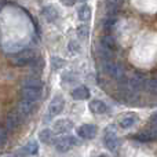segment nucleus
<instances>
[{
  "instance_id": "nucleus-13",
  "label": "nucleus",
  "mask_w": 157,
  "mask_h": 157,
  "mask_svg": "<svg viewBox=\"0 0 157 157\" xmlns=\"http://www.w3.org/2000/svg\"><path fill=\"white\" fill-rule=\"evenodd\" d=\"M90 110L95 114H102L105 112H108V105L105 102H102V101L95 99L91 101V103H90Z\"/></svg>"
},
{
  "instance_id": "nucleus-20",
  "label": "nucleus",
  "mask_w": 157,
  "mask_h": 157,
  "mask_svg": "<svg viewBox=\"0 0 157 157\" xmlns=\"http://www.w3.org/2000/svg\"><path fill=\"white\" fill-rule=\"evenodd\" d=\"M24 87H29V88H41V81L35 77H28L24 80Z\"/></svg>"
},
{
  "instance_id": "nucleus-22",
  "label": "nucleus",
  "mask_w": 157,
  "mask_h": 157,
  "mask_svg": "<svg viewBox=\"0 0 157 157\" xmlns=\"http://www.w3.org/2000/svg\"><path fill=\"white\" fill-rule=\"evenodd\" d=\"M123 0H106V6H108L109 11H112V13H116V10L121 6Z\"/></svg>"
},
{
  "instance_id": "nucleus-5",
  "label": "nucleus",
  "mask_w": 157,
  "mask_h": 157,
  "mask_svg": "<svg viewBox=\"0 0 157 157\" xmlns=\"http://www.w3.org/2000/svg\"><path fill=\"white\" fill-rule=\"evenodd\" d=\"M39 150V145L36 141H30L28 142L26 145H24V146L21 147V149H18V152L15 153L17 157H29V156H35L36 153H37Z\"/></svg>"
},
{
  "instance_id": "nucleus-8",
  "label": "nucleus",
  "mask_w": 157,
  "mask_h": 157,
  "mask_svg": "<svg viewBox=\"0 0 157 157\" xmlns=\"http://www.w3.org/2000/svg\"><path fill=\"white\" fill-rule=\"evenodd\" d=\"M54 132L55 134H68L73 128V123L68 119H61L54 123Z\"/></svg>"
},
{
  "instance_id": "nucleus-2",
  "label": "nucleus",
  "mask_w": 157,
  "mask_h": 157,
  "mask_svg": "<svg viewBox=\"0 0 157 157\" xmlns=\"http://www.w3.org/2000/svg\"><path fill=\"white\" fill-rule=\"evenodd\" d=\"M36 58V54L32 51V50H24V51L18 52L15 57L13 58V63L17 66H25L28 63H32Z\"/></svg>"
},
{
  "instance_id": "nucleus-3",
  "label": "nucleus",
  "mask_w": 157,
  "mask_h": 157,
  "mask_svg": "<svg viewBox=\"0 0 157 157\" xmlns=\"http://www.w3.org/2000/svg\"><path fill=\"white\" fill-rule=\"evenodd\" d=\"M103 144H105V146L108 147L110 152L117 150V147L120 146V139H119V136L116 135V132L112 130V127L106 130L105 135H103Z\"/></svg>"
},
{
  "instance_id": "nucleus-14",
  "label": "nucleus",
  "mask_w": 157,
  "mask_h": 157,
  "mask_svg": "<svg viewBox=\"0 0 157 157\" xmlns=\"http://www.w3.org/2000/svg\"><path fill=\"white\" fill-rule=\"evenodd\" d=\"M101 47H103V48H106V50H110V51H113V50L117 47L116 39H114L112 35L102 36V39H101Z\"/></svg>"
},
{
  "instance_id": "nucleus-21",
  "label": "nucleus",
  "mask_w": 157,
  "mask_h": 157,
  "mask_svg": "<svg viewBox=\"0 0 157 157\" xmlns=\"http://www.w3.org/2000/svg\"><path fill=\"white\" fill-rule=\"evenodd\" d=\"M116 22H117L116 15H114V14H110V15H109L108 18L105 19V21H103V28L109 30V29H112V28L116 25Z\"/></svg>"
},
{
  "instance_id": "nucleus-19",
  "label": "nucleus",
  "mask_w": 157,
  "mask_h": 157,
  "mask_svg": "<svg viewBox=\"0 0 157 157\" xmlns=\"http://www.w3.org/2000/svg\"><path fill=\"white\" fill-rule=\"evenodd\" d=\"M21 114L19 113H11L10 116L7 117V127L10 130H15L19 124H21Z\"/></svg>"
},
{
  "instance_id": "nucleus-26",
  "label": "nucleus",
  "mask_w": 157,
  "mask_h": 157,
  "mask_svg": "<svg viewBox=\"0 0 157 157\" xmlns=\"http://www.w3.org/2000/svg\"><path fill=\"white\" fill-rule=\"evenodd\" d=\"M6 139H7V131H6V128L0 127V146L6 142Z\"/></svg>"
},
{
  "instance_id": "nucleus-27",
  "label": "nucleus",
  "mask_w": 157,
  "mask_h": 157,
  "mask_svg": "<svg viewBox=\"0 0 157 157\" xmlns=\"http://www.w3.org/2000/svg\"><path fill=\"white\" fill-rule=\"evenodd\" d=\"M61 3H62L63 6H68V7H71V6H73L75 3H76V0H61Z\"/></svg>"
},
{
  "instance_id": "nucleus-7",
  "label": "nucleus",
  "mask_w": 157,
  "mask_h": 157,
  "mask_svg": "<svg viewBox=\"0 0 157 157\" xmlns=\"http://www.w3.org/2000/svg\"><path fill=\"white\" fill-rule=\"evenodd\" d=\"M54 144H55V147H57L58 152H61V153H66L72 146H73V144H75V138H73V136H62V138L57 139V141H55Z\"/></svg>"
},
{
  "instance_id": "nucleus-29",
  "label": "nucleus",
  "mask_w": 157,
  "mask_h": 157,
  "mask_svg": "<svg viewBox=\"0 0 157 157\" xmlns=\"http://www.w3.org/2000/svg\"><path fill=\"white\" fill-rule=\"evenodd\" d=\"M98 157H106L105 155H99V156H98Z\"/></svg>"
},
{
  "instance_id": "nucleus-15",
  "label": "nucleus",
  "mask_w": 157,
  "mask_h": 157,
  "mask_svg": "<svg viewBox=\"0 0 157 157\" xmlns=\"http://www.w3.org/2000/svg\"><path fill=\"white\" fill-rule=\"evenodd\" d=\"M39 139H40V142H43V144H46V145H50V144H54V139H55V136H54V132H52L51 130H48V128H46V130H43V131H40L39 132Z\"/></svg>"
},
{
  "instance_id": "nucleus-23",
  "label": "nucleus",
  "mask_w": 157,
  "mask_h": 157,
  "mask_svg": "<svg viewBox=\"0 0 157 157\" xmlns=\"http://www.w3.org/2000/svg\"><path fill=\"white\" fill-rule=\"evenodd\" d=\"M77 36L81 40H87L88 39V26L87 25H81L77 28Z\"/></svg>"
},
{
  "instance_id": "nucleus-16",
  "label": "nucleus",
  "mask_w": 157,
  "mask_h": 157,
  "mask_svg": "<svg viewBox=\"0 0 157 157\" xmlns=\"http://www.w3.org/2000/svg\"><path fill=\"white\" fill-rule=\"evenodd\" d=\"M43 15L47 21L50 22H54L55 19L58 18V11L54 6H47V7L43 8Z\"/></svg>"
},
{
  "instance_id": "nucleus-9",
  "label": "nucleus",
  "mask_w": 157,
  "mask_h": 157,
  "mask_svg": "<svg viewBox=\"0 0 157 157\" xmlns=\"http://www.w3.org/2000/svg\"><path fill=\"white\" fill-rule=\"evenodd\" d=\"M22 98L30 102H36L37 99H40L41 97V91L39 88H29V87H22Z\"/></svg>"
},
{
  "instance_id": "nucleus-12",
  "label": "nucleus",
  "mask_w": 157,
  "mask_h": 157,
  "mask_svg": "<svg viewBox=\"0 0 157 157\" xmlns=\"http://www.w3.org/2000/svg\"><path fill=\"white\" fill-rule=\"evenodd\" d=\"M136 121H138V116H136L135 113H128L121 117V120H120V127L130 128V127H132V125H135Z\"/></svg>"
},
{
  "instance_id": "nucleus-10",
  "label": "nucleus",
  "mask_w": 157,
  "mask_h": 157,
  "mask_svg": "<svg viewBox=\"0 0 157 157\" xmlns=\"http://www.w3.org/2000/svg\"><path fill=\"white\" fill-rule=\"evenodd\" d=\"M36 105L35 102H30V101L26 99H22L18 105V113L22 114V116H30V114L35 112Z\"/></svg>"
},
{
  "instance_id": "nucleus-25",
  "label": "nucleus",
  "mask_w": 157,
  "mask_h": 157,
  "mask_svg": "<svg viewBox=\"0 0 157 157\" xmlns=\"http://www.w3.org/2000/svg\"><path fill=\"white\" fill-rule=\"evenodd\" d=\"M51 65H52L54 69H59L65 65V61L61 59V58H58V57H54V58H51Z\"/></svg>"
},
{
  "instance_id": "nucleus-24",
  "label": "nucleus",
  "mask_w": 157,
  "mask_h": 157,
  "mask_svg": "<svg viewBox=\"0 0 157 157\" xmlns=\"http://www.w3.org/2000/svg\"><path fill=\"white\" fill-rule=\"evenodd\" d=\"M145 88L149 90L150 92L157 94V80H146L145 81Z\"/></svg>"
},
{
  "instance_id": "nucleus-11",
  "label": "nucleus",
  "mask_w": 157,
  "mask_h": 157,
  "mask_svg": "<svg viewBox=\"0 0 157 157\" xmlns=\"http://www.w3.org/2000/svg\"><path fill=\"white\" fill-rule=\"evenodd\" d=\"M72 98L76 101H84L90 98V90L86 86H80L72 91Z\"/></svg>"
},
{
  "instance_id": "nucleus-17",
  "label": "nucleus",
  "mask_w": 157,
  "mask_h": 157,
  "mask_svg": "<svg viewBox=\"0 0 157 157\" xmlns=\"http://www.w3.org/2000/svg\"><path fill=\"white\" fill-rule=\"evenodd\" d=\"M136 139H139V141H155L157 139V131L156 130H146V131H142V132H139L138 135H136Z\"/></svg>"
},
{
  "instance_id": "nucleus-30",
  "label": "nucleus",
  "mask_w": 157,
  "mask_h": 157,
  "mask_svg": "<svg viewBox=\"0 0 157 157\" xmlns=\"http://www.w3.org/2000/svg\"><path fill=\"white\" fill-rule=\"evenodd\" d=\"M81 2H86V0H81Z\"/></svg>"
},
{
  "instance_id": "nucleus-6",
  "label": "nucleus",
  "mask_w": 157,
  "mask_h": 157,
  "mask_svg": "<svg viewBox=\"0 0 157 157\" xmlns=\"http://www.w3.org/2000/svg\"><path fill=\"white\" fill-rule=\"evenodd\" d=\"M98 128L94 124H83L77 128V135L81 139H91L97 135Z\"/></svg>"
},
{
  "instance_id": "nucleus-28",
  "label": "nucleus",
  "mask_w": 157,
  "mask_h": 157,
  "mask_svg": "<svg viewBox=\"0 0 157 157\" xmlns=\"http://www.w3.org/2000/svg\"><path fill=\"white\" fill-rule=\"evenodd\" d=\"M152 125H153V130L157 131V113H155L152 116Z\"/></svg>"
},
{
  "instance_id": "nucleus-4",
  "label": "nucleus",
  "mask_w": 157,
  "mask_h": 157,
  "mask_svg": "<svg viewBox=\"0 0 157 157\" xmlns=\"http://www.w3.org/2000/svg\"><path fill=\"white\" fill-rule=\"evenodd\" d=\"M63 106H65V99H63L61 95H57V97H54L52 101L50 102L48 113L51 114V116H58V114L62 113Z\"/></svg>"
},
{
  "instance_id": "nucleus-1",
  "label": "nucleus",
  "mask_w": 157,
  "mask_h": 157,
  "mask_svg": "<svg viewBox=\"0 0 157 157\" xmlns=\"http://www.w3.org/2000/svg\"><path fill=\"white\" fill-rule=\"evenodd\" d=\"M103 69L110 77L116 78V80H123L125 77V71L120 63L112 62V61H103Z\"/></svg>"
},
{
  "instance_id": "nucleus-18",
  "label": "nucleus",
  "mask_w": 157,
  "mask_h": 157,
  "mask_svg": "<svg viewBox=\"0 0 157 157\" xmlns=\"http://www.w3.org/2000/svg\"><path fill=\"white\" fill-rule=\"evenodd\" d=\"M77 15H78V19H80V21L88 22L90 18H91V8H90L87 4L80 6L77 10Z\"/></svg>"
}]
</instances>
